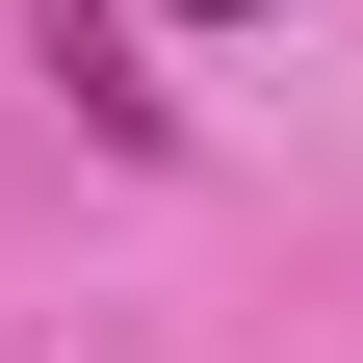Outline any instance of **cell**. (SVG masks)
<instances>
[{
  "mask_svg": "<svg viewBox=\"0 0 363 363\" xmlns=\"http://www.w3.org/2000/svg\"><path fill=\"white\" fill-rule=\"evenodd\" d=\"M26 52H52V78H78V130H104V156H156V130H182V104H156V52H130L104 0H52V26H26Z\"/></svg>",
  "mask_w": 363,
  "mask_h": 363,
  "instance_id": "1",
  "label": "cell"
}]
</instances>
